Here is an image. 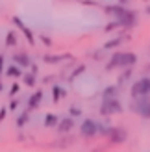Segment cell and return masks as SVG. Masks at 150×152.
<instances>
[{"label":"cell","mask_w":150,"mask_h":152,"mask_svg":"<svg viewBox=\"0 0 150 152\" xmlns=\"http://www.w3.org/2000/svg\"><path fill=\"white\" fill-rule=\"evenodd\" d=\"M137 63V56L133 52H117L111 56V59L106 65V71L111 69H119V67H133Z\"/></svg>","instance_id":"6da1fadb"},{"label":"cell","mask_w":150,"mask_h":152,"mask_svg":"<svg viewBox=\"0 0 150 152\" xmlns=\"http://www.w3.org/2000/svg\"><path fill=\"white\" fill-rule=\"evenodd\" d=\"M130 110H132L133 113H137L139 117H143V119H150V96L133 98Z\"/></svg>","instance_id":"7a4b0ae2"},{"label":"cell","mask_w":150,"mask_h":152,"mask_svg":"<svg viewBox=\"0 0 150 152\" xmlns=\"http://www.w3.org/2000/svg\"><path fill=\"white\" fill-rule=\"evenodd\" d=\"M115 113H122V104L119 102V98H102L100 104V115L109 117Z\"/></svg>","instance_id":"3957f363"},{"label":"cell","mask_w":150,"mask_h":152,"mask_svg":"<svg viewBox=\"0 0 150 152\" xmlns=\"http://www.w3.org/2000/svg\"><path fill=\"white\" fill-rule=\"evenodd\" d=\"M132 98H141V96H150V76L139 78L130 89Z\"/></svg>","instance_id":"277c9868"},{"label":"cell","mask_w":150,"mask_h":152,"mask_svg":"<svg viewBox=\"0 0 150 152\" xmlns=\"http://www.w3.org/2000/svg\"><path fill=\"white\" fill-rule=\"evenodd\" d=\"M106 137H109L111 143H124L126 137H128V132H126L124 128H117V126H113V128H109V132H108Z\"/></svg>","instance_id":"5b68a950"},{"label":"cell","mask_w":150,"mask_h":152,"mask_svg":"<svg viewBox=\"0 0 150 152\" xmlns=\"http://www.w3.org/2000/svg\"><path fill=\"white\" fill-rule=\"evenodd\" d=\"M96 128H98V123H96V121L84 119V123H82V135H84V137H95Z\"/></svg>","instance_id":"8992f818"},{"label":"cell","mask_w":150,"mask_h":152,"mask_svg":"<svg viewBox=\"0 0 150 152\" xmlns=\"http://www.w3.org/2000/svg\"><path fill=\"white\" fill-rule=\"evenodd\" d=\"M74 128V119L72 117H65L58 123V134H69Z\"/></svg>","instance_id":"52a82bcc"},{"label":"cell","mask_w":150,"mask_h":152,"mask_svg":"<svg viewBox=\"0 0 150 152\" xmlns=\"http://www.w3.org/2000/svg\"><path fill=\"white\" fill-rule=\"evenodd\" d=\"M43 100V91H35V93L28 98V110H35V108H39V104Z\"/></svg>","instance_id":"ba28073f"},{"label":"cell","mask_w":150,"mask_h":152,"mask_svg":"<svg viewBox=\"0 0 150 152\" xmlns=\"http://www.w3.org/2000/svg\"><path fill=\"white\" fill-rule=\"evenodd\" d=\"M13 22H15V24H17V26H19V28L22 30V34L26 35V39H28V43H30V45H33V34L30 32V28H28V26L24 24V22H22V20L19 19V17H15V19H13Z\"/></svg>","instance_id":"9c48e42d"},{"label":"cell","mask_w":150,"mask_h":152,"mask_svg":"<svg viewBox=\"0 0 150 152\" xmlns=\"http://www.w3.org/2000/svg\"><path fill=\"white\" fill-rule=\"evenodd\" d=\"M13 59H15V63L20 65V67H30V65H32V61H30V56L26 54V52H19V54H15Z\"/></svg>","instance_id":"30bf717a"},{"label":"cell","mask_w":150,"mask_h":152,"mask_svg":"<svg viewBox=\"0 0 150 152\" xmlns=\"http://www.w3.org/2000/svg\"><path fill=\"white\" fill-rule=\"evenodd\" d=\"M119 95V87L117 86H108L102 91V98H117Z\"/></svg>","instance_id":"8fae6325"},{"label":"cell","mask_w":150,"mask_h":152,"mask_svg":"<svg viewBox=\"0 0 150 152\" xmlns=\"http://www.w3.org/2000/svg\"><path fill=\"white\" fill-rule=\"evenodd\" d=\"M65 95H67V91L61 89L59 86H54V87H52V102H54V104H58V102H59V98L65 96Z\"/></svg>","instance_id":"7c38bea8"},{"label":"cell","mask_w":150,"mask_h":152,"mask_svg":"<svg viewBox=\"0 0 150 152\" xmlns=\"http://www.w3.org/2000/svg\"><path fill=\"white\" fill-rule=\"evenodd\" d=\"M58 123H59V117L54 115V113H48V115L44 117V126L47 128H54V126H58Z\"/></svg>","instance_id":"4fadbf2b"},{"label":"cell","mask_w":150,"mask_h":152,"mask_svg":"<svg viewBox=\"0 0 150 152\" xmlns=\"http://www.w3.org/2000/svg\"><path fill=\"white\" fill-rule=\"evenodd\" d=\"M7 76H11V78H20L22 76V71H20V67H17V65H11L9 69H7V72H6Z\"/></svg>","instance_id":"5bb4252c"},{"label":"cell","mask_w":150,"mask_h":152,"mask_svg":"<svg viewBox=\"0 0 150 152\" xmlns=\"http://www.w3.org/2000/svg\"><path fill=\"white\" fill-rule=\"evenodd\" d=\"M6 45L7 47H15V45H17V35H15V32H9L6 35Z\"/></svg>","instance_id":"9a60e30c"},{"label":"cell","mask_w":150,"mask_h":152,"mask_svg":"<svg viewBox=\"0 0 150 152\" xmlns=\"http://www.w3.org/2000/svg\"><path fill=\"white\" fill-rule=\"evenodd\" d=\"M65 58H71V56H44V61L47 63H59Z\"/></svg>","instance_id":"2e32d148"},{"label":"cell","mask_w":150,"mask_h":152,"mask_svg":"<svg viewBox=\"0 0 150 152\" xmlns=\"http://www.w3.org/2000/svg\"><path fill=\"white\" fill-rule=\"evenodd\" d=\"M22 76H24V83H26L28 87H33V86H35V74H33V72H30V74H22Z\"/></svg>","instance_id":"e0dca14e"},{"label":"cell","mask_w":150,"mask_h":152,"mask_svg":"<svg viewBox=\"0 0 150 152\" xmlns=\"http://www.w3.org/2000/svg\"><path fill=\"white\" fill-rule=\"evenodd\" d=\"M28 121H30V115L28 113H22V115H19V119H17V126H24Z\"/></svg>","instance_id":"ac0fdd59"},{"label":"cell","mask_w":150,"mask_h":152,"mask_svg":"<svg viewBox=\"0 0 150 152\" xmlns=\"http://www.w3.org/2000/svg\"><path fill=\"white\" fill-rule=\"evenodd\" d=\"M121 45V39H111V41H108L106 45H104V48L106 50H109V48H115V47H119Z\"/></svg>","instance_id":"d6986e66"},{"label":"cell","mask_w":150,"mask_h":152,"mask_svg":"<svg viewBox=\"0 0 150 152\" xmlns=\"http://www.w3.org/2000/svg\"><path fill=\"white\" fill-rule=\"evenodd\" d=\"M84 71H85V65H80V67H78V69H76V71H74V72H72V76H71V80H74V78H76V76H80V74H82V72H84Z\"/></svg>","instance_id":"ffe728a7"},{"label":"cell","mask_w":150,"mask_h":152,"mask_svg":"<svg viewBox=\"0 0 150 152\" xmlns=\"http://www.w3.org/2000/svg\"><path fill=\"white\" fill-rule=\"evenodd\" d=\"M69 113H71L72 117H80V115H82V111H80V110L76 108V106H72V108L69 110Z\"/></svg>","instance_id":"44dd1931"},{"label":"cell","mask_w":150,"mask_h":152,"mask_svg":"<svg viewBox=\"0 0 150 152\" xmlns=\"http://www.w3.org/2000/svg\"><path fill=\"white\" fill-rule=\"evenodd\" d=\"M19 89H20V86H19V83H13V86H11V89H9V95L13 96V95H17L19 93Z\"/></svg>","instance_id":"7402d4cb"},{"label":"cell","mask_w":150,"mask_h":152,"mask_svg":"<svg viewBox=\"0 0 150 152\" xmlns=\"http://www.w3.org/2000/svg\"><path fill=\"white\" fill-rule=\"evenodd\" d=\"M130 76H132V71H130V69H128V71H126V72H124V74H122V76H121V82H124V80H126V78H130Z\"/></svg>","instance_id":"603a6c76"},{"label":"cell","mask_w":150,"mask_h":152,"mask_svg":"<svg viewBox=\"0 0 150 152\" xmlns=\"http://www.w3.org/2000/svg\"><path fill=\"white\" fill-rule=\"evenodd\" d=\"M6 113H7V110H6V108H2V110H0V123H2V121L6 119Z\"/></svg>","instance_id":"cb8c5ba5"},{"label":"cell","mask_w":150,"mask_h":152,"mask_svg":"<svg viewBox=\"0 0 150 152\" xmlns=\"http://www.w3.org/2000/svg\"><path fill=\"white\" fill-rule=\"evenodd\" d=\"M17 106H19V102L17 100H11V104H9V110L13 111V110H17Z\"/></svg>","instance_id":"d4e9b609"},{"label":"cell","mask_w":150,"mask_h":152,"mask_svg":"<svg viewBox=\"0 0 150 152\" xmlns=\"http://www.w3.org/2000/svg\"><path fill=\"white\" fill-rule=\"evenodd\" d=\"M2 67H4V56H0V74H2Z\"/></svg>","instance_id":"484cf974"},{"label":"cell","mask_w":150,"mask_h":152,"mask_svg":"<svg viewBox=\"0 0 150 152\" xmlns=\"http://www.w3.org/2000/svg\"><path fill=\"white\" fill-rule=\"evenodd\" d=\"M126 2H128V0H119V4H126Z\"/></svg>","instance_id":"4316f807"},{"label":"cell","mask_w":150,"mask_h":152,"mask_svg":"<svg viewBox=\"0 0 150 152\" xmlns=\"http://www.w3.org/2000/svg\"><path fill=\"white\" fill-rule=\"evenodd\" d=\"M146 13H148V15H150V6H148V10H146Z\"/></svg>","instance_id":"83f0119b"},{"label":"cell","mask_w":150,"mask_h":152,"mask_svg":"<svg viewBox=\"0 0 150 152\" xmlns=\"http://www.w3.org/2000/svg\"><path fill=\"white\" fill-rule=\"evenodd\" d=\"M0 91H2V83H0Z\"/></svg>","instance_id":"f1b7e54d"},{"label":"cell","mask_w":150,"mask_h":152,"mask_svg":"<svg viewBox=\"0 0 150 152\" xmlns=\"http://www.w3.org/2000/svg\"><path fill=\"white\" fill-rule=\"evenodd\" d=\"M148 72H150V65H148Z\"/></svg>","instance_id":"f546056e"},{"label":"cell","mask_w":150,"mask_h":152,"mask_svg":"<svg viewBox=\"0 0 150 152\" xmlns=\"http://www.w3.org/2000/svg\"><path fill=\"white\" fill-rule=\"evenodd\" d=\"M95 152H100V150H95Z\"/></svg>","instance_id":"4dcf8cb0"}]
</instances>
